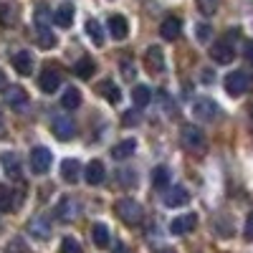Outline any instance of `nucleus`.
<instances>
[{
  "label": "nucleus",
  "mask_w": 253,
  "mask_h": 253,
  "mask_svg": "<svg viewBox=\"0 0 253 253\" xmlns=\"http://www.w3.org/2000/svg\"><path fill=\"white\" fill-rule=\"evenodd\" d=\"M91 241H94L96 248H107L109 246V228L104 225V223H96L91 228Z\"/></svg>",
  "instance_id": "obj_25"
},
{
  "label": "nucleus",
  "mask_w": 253,
  "mask_h": 253,
  "mask_svg": "<svg viewBox=\"0 0 253 253\" xmlns=\"http://www.w3.org/2000/svg\"><path fill=\"white\" fill-rule=\"evenodd\" d=\"M144 63H147V69H150L152 74H160L165 69V53H162V48L150 46L147 53H144Z\"/></svg>",
  "instance_id": "obj_16"
},
{
  "label": "nucleus",
  "mask_w": 253,
  "mask_h": 253,
  "mask_svg": "<svg viewBox=\"0 0 253 253\" xmlns=\"http://www.w3.org/2000/svg\"><path fill=\"white\" fill-rule=\"evenodd\" d=\"M86 33H89V38H91V43L94 46H104V28H101V23L99 20H86Z\"/></svg>",
  "instance_id": "obj_29"
},
{
  "label": "nucleus",
  "mask_w": 253,
  "mask_h": 253,
  "mask_svg": "<svg viewBox=\"0 0 253 253\" xmlns=\"http://www.w3.org/2000/svg\"><path fill=\"white\" fill-rule=\"evenodd\" d=\"M51 129H53V134H56L61 142H69V139L74 137V119L66 117V114H58V117L53 119V124H51Z\"/></svg>",
  "instance_id": "obj_9"
},
{
  "label": "nucleus",
  "mask_w": 253,
  "mask_h": 253,
  "mask_svg": "<svg viewBox=\"0 0 253 253\" xmlns=\"http://www.w3.org/2000/svg\"><path fill=\"white\" fill-rule=\"evenodd\" d=\"M20 203L15 200V195L10 193V187H5V185H0V210L3 213H10V210H15Z\"/></svg>",
  "instance_id": "obj_26"
},
{
  "label": "nucleus",
  "mask_w": 253,
  "mask_h": 253,
  "mask_svg": "<svg viewBox=\"0 0 253 253\" xmlns=\"http://www.w3.org/2000/svg\"><path fill=\"white\" fill-rule=\"evenodd\" d=\"M61 177L74 185V182L81 177V165H79V160H63V162H61Z\"/></svg>",
  "instance_id": "obj_24"
},
{
  "label": "nucleus",
  "mask_w": 253,
  "mask_h": 253,
  "mask_svg": "<svg viewBox=\"0 0 253 253\" xmlns=\"http://www.w3.org/2000/svg\"><path fill=\"white\" fill-rule=\"evenodd\" d=\"M61 253H81V243L74 236H66L61 241Z\"/></svg>",
  "instance_id": "obj_35"
},
{
  "label": "nucleus",
  "mask_w": 253,
  "mask_h": 253,
  "mask_svg": "<svg viewBox=\"0 0 253 253\" xmlns=\"http://www.w3.org/2000/svg\"><path fill=\"white\" fill-rule=\"evenodd\" d=\"M137 152V139H122L112 147V157L114 160H129Z\"/></svg>",
  "instance_id": "obj_21"
},
{
  "label": "nucleus",
  "mask_w": 253,
  "mask_h": 253,
  "mask_svg": "<svg viewBox=\"0 0 253 253\" xmlns=\"http://www.w3.org/2000/svg\"><path fill=\"white\" fill-rule=\"evenodd\" d=\"M243 56L248 63H253V41H246V46H243Z\"/></svg>",
  "instance_id": "obj_42"
},
{
  "label": "nucleus",
  "mask_w": 253,
  "mask_h": 253,
  "mask_svg": "<svg viewBox=\"0 0 253 253\" xmlns=\"http://www.w3.org/2000/svg\"><path fill=\"white\" fill-rule=\"evenodd\" d=\"M36 41H38V46L46 48V51L56 46V36L51 33V28H36Z\"/></svg>",
  "instance_id": "obj_30"
},
{
  "label": "nucleus",
  "mask_w": 253,
  "mask_h": 253,
  "mask_svg": "<svg viewBox=\"0 0 253 253\" xmlns=\"http://www.w3.org/2000/svg\"><path fill=\"white\" fill-rule=\"evenodd\" d=\"M180 31H182V20L180 18H165L162 20V26H160V36L165 38V41H175L177 36H180Z\"/></svg>",
  "instance_id": "obj_20"
},
{
  "label": "nucleus",
  "mask_w": 253,
  "mask_h": 253,
  "mask_svg": "<svg viewBox=\"0 0 253 253\" xmlns=\"http://www.w3.org/2000/svg\"><path fill=\"white\" fill-rule=\"evenodd\" d=\"M132 101H134V107H147V104L152 101V89H150V86H144V84L134 86V91H132Z\"/></svg>",
  "instance_id": "obj_28"
},
{
  "label": "nucleus",
  "mask_w": 253,
  "mask_h": 253,
  "mask_svg": "<svg viewBox=\"0 0 253 253\" xmlns=\"http://www.w3.org/2000/svg\"><path fill=\"white\" fill-rule=\"evenodd\" d=\"M13 69L20 74V76H31L33 74V56L28 51H18L13 56Z\"/></svg>",
  "instance_id": "obj_19"
},
{
  "label": "nucleus",
  "mask_w": 253,
  "mask_h": 253,
  "mask_svg": "<svg viewBox=\"0 0 253 253\" xmlns=\"http://www.w3.org/2000/svg\"><path fill=\"white\" fill-rule=\"evenodd\" d=\"M74 5L71 3H61L56 10H53V20H56V23L61 26V28H69L71 23H74Z\"/></svg>",
  "instance_id": "obj_22"
},
{
  "label": "nucleus",
  "mask_w": 253,
  "mask_h": 253,
  "mask_svg": "<svg viewBox=\"0 0 253 253\" xmlns=\"http://www.w3.org/2000/svg\"><path fill=\"white\" fill-rule=\"evenodd\" d=\"M157 104L162 107V112H165V117H172L175 114V101H172V96L167 94V91H157Z\"/></svg>",
  "instance_id": "obj_32"
},
{
  "label": "nucleus",
  "mask_w": 253,
  "mask_h": 253,
  "mask_svg": "<svg viewBox=\"0 0 253 253\" xmlns=\"http://www.w3.org/2000/svg\"><path fill=\"white\" fill-rule=\"evenodd\" d=\"M0 165H3V170H5L8 177H13V180L23 177V167H20L18 155H13V152H0Z\"/></svg>",
  "instance_id": "obj_12"
},
{
  "label": "nucleus",
  "mask_w": 253,
  "mask_h": 253,
  "mask_svg": "<svg viewBox=\"0 0 253 253\" xmlns=\"http://www.w3.org/2000/svg\"><path fill=\"white\" fill-rule=\"evenodd\" d=\"M180 139H182V147L190 152H205L208 150V139L198 124H185L180 132Z\"/></svg>",
  "instance_id": "obj_1"
},
{
  "label": "nucleus",
  "mask_w": 253,
  "mask_h": 253,
  "mask_svg": "<svg viewBox=\"0 0 253 253\" xmlns=\"http://www.w3.org/2000/svg\"><path fill=\"white\" fill-rule=\"evenodd\" d=\"M96 91L107 99L109 104H119V99H122V91H119V86L114 81H99L96 84Z\"/></svg>",
  "instance_id": "obj_23"
},
{
  "label": "nucleus",
  "mask_w": 253,
  "mask_h": 253,
  "mask_svg": "<svg viewBox=\"0 0 253 253\" xmlns=\"http://www.w3.org/2000/svg\"><path fill=\"white\" fill-rule=\"evenodd\" d=\"M210 56H213L215 63H220V66H225V63H230L236 58V51H233V43L230 41H218V43L210 48Z\"/></svg>",
  "instance_id": "obj_10"
},
{
  "label": "nucleus",
  "mask_w": 253,
  "mask_h": 253,
  "mask_svg": "<svg viewBox=\"0 0 253 253\" xmlns=\"http://www.w3.org/2000/svg\"><path fill=\"white\" fill-rule=\"evenodd\" d=\"M112 253H129V248H126V246H124V243H117V246H114V251H112Z\"/></svg>",
  "instance_id": "obj_44"
},
{
  "label": "nucleus",
  "mask_w": 253,
  "mask_h": 253,
  "mask_svg": "<svg viewBox=\"0 0 253 253\" xmlns=\"http://www.w3.org/2000/svg\"><path fill=\"white\" fill-rule=\"evenodd\" d=\"M122 76H124V81H134V76H137L134 61H129V58H124V61H122Z\"/></svg>",
  "instance_id": "obj_37"
},
{
  "label": "nucleus",
  "mask_w": 253,
  "mask_h": 253,
  "mask_svg": "<svg viewBox=\"0 0 253 253\" xmlns=\"http://www.w3.org/2000/svg\"><path fill=\"white\" fill-rule=\"evenodd\" d=\"M26 230H28V236L36 238V241H48V238H51V225H48V220H46L43 215L31 218L28 225H26Z\"/></svg>",
  "instance_id": "obj_7"
},
{
  "label": "nucleus",
  "mask_w": 253,
  "mask_h": 253,
  "mask_svg": "<svg viewBox=\"0 0 253 253\" xmlns=\"http://www.w3.org/2000/svg\"><path fill=\"white\" fill-rule=\"evenodd\" d=\"M3 89H8V76L3 74V69H0V91Z\"/></svg>",
  "instance_id": "obj_43"
},
{
  "label": "nucleus",
  "mask_w": 253,
  "mask_h": 253,
  "mask_svg": "<svg viewBox=\"0 0 253 253\" xmlns=\"http://www.w3.org/2000/svg\"><path fill=\"white\" fill-rule=\"evenodd\" d=\"M167 182H170V170H167V167H155L152 170V185L155 187H167Z\"/></svg>",
  "instance_id": "obj_34"
},
{
  "label": "nucleus",
  "mask_w": 253,
  "mask_h": 253,
  "mask_svg": "<svg viewBox=\"0 0 253 253\" xmlns=\"http://www.w3.org/2000/svg\"><path fill=\"white\" fill-rule=\"evenodd\" d=\"M56 215H58V220H63V223L76 220V218L81 215V203H79V198L63 195V198L58 200V205H56Z\"/></svg>",
  "instance_id": "obj_4"
},
{
  "label": "nucleus",
  "mask_w": 253,
  "mask_h": 253,
  "mask_svg": "<svg viewBox=\"0 0 253 253\" xmlns=\"http://www.w3.org/2000/svg\"><path fill=\"white\" fill-rule=\"evenodd\" d=\"M114 210H117V215H119L126 225H137V223L142 220V205H139L137 200H132V198H122V200L114 205Z\"/></svg>",
  "instance_id": "obj_3"
},
{
  "label": "nucleus",
  "mask_w": 253,
  "mask_h": 253,
  "mask_svg": "<svg viewBox=\"0 0 253 253\" xmlns=\"http://www.w3.org/2000/svg\"><path fill=\"white\" fill-rule=\"evenodd\" d=\"M193 117H198L200 122H215L220 117V107L213 99H208V96L195 99L193 101Z\"/></svg>",
  "instance_id": "obj_5"
},
{
  "label": "nucleus",
  "mask_w": 253,
  "mask_h": 253,
  "mask_svg": "<svg viewBox=\"0 0 253 253\" xmlns=\"http://www.w3.org/2000/svg\"><path fill=\"white\" fill-rule=\"evenodd\" d=\"M210 36H213V28H210L208 23H198L195 26V38L200 41V43H208Z\"/></svg>",
  "instance_id": "obj_38"
},
{
  "label": "nucleus",
  "mask_w": 253,
  "mask_h": 253,
  "mask_svg": "<svg viewBox=\"0 0 253 253\" xmlns=\"http://www.w3.org/2000/svg\"><path fill=\"white\" fill-rule=\"evenodd\" d=\"M5 104L13 109H23L26 104H28V94L23 86H8L5 89Z\"/></svg>",
  "instance_id": "obj_15"
},
{
  "label": "nucleus",
  "mask_w": 253,
  "mask_h": 253,
  "mask_svg": "<svg viewBox=\"0 0 253 253\" xmlns=\"http://www.w3.org/2000/svg\"><path fill=\"white\" fill-rule=\"evenodd\" d=\"M162 203H165V208H182V205L190 203V193H187L185 187H170L165 193Z\"/></svg>",
  "instance_id": "obj_13"
},
{
  "label": "nucleus",
  "mask_w": 253,
  "mask_h": 253,
  "mask_svg": "<svg viewBox=\"0 0 253 253\" xmlns=\"http://www.w3.org/2000/svg\"><path fill=\"white\" fill-rule=\"evenodd\" d=\"M162 253H177V251H172V248H165Z\"/></svg>",
  "instance_id": "obj_45"
},
{
  "label": "nucleus",
  "mask_w": 253,
  "mask_h": 253,
  "mask_svg": "<svg viewBox=\"0 0 253 253\" xmlns=\"http://www.w3.org/2000/svg\"><path fill=\"white\" fill-rule=\"evenodd\" d=\"M84 180H86V185H91V187L101 185L104 182V165L99 160H91L86 165V170H84Z\"/></svg>",
  "instance_id": "obj_17"
},
{
  "label": "nucleus",
  "mask_w": 253,
  "mask_h": 253,
  "mask_svg": "<svg viewBox=\"0 0 253 253\" xmlns=\"http://www.w3.org/2000/svg\"><path fill=\"white\" fill-rule=\"evenodd\" d=\"M107 28H109L112 38H117V41H124L126 36H129V23H126V18H124V15H119V13L109 18Z\"/></svg>",
  "instance_id": "obj_14"
},
{
  "label": "nucleus",
  "mask_w": 253,
  "mask_h": 253,
  "mask_svg": "<svg viewBox=\"0 0 253 253\" xmlns=\"http://www.w3.org/2000/svg\"><path fill=\"white\" fill-rule=\"evenodd\" d=\"M198 225V215L195 213H185V215H177L172 223H170V230L175 236H187V233H193Z\"/></svg>",
  "instance_id": "obj_8"
},
{
  "label": "nucleus",
  "mask_w": 253,
  "mask_h": 253,
  "mask_svg": "<svg viewBox=\"0 0 253 253\" xmlns=\"http://www.w3.org/2000/svg\"><path fill=\"white\" fill-rule=\"evenodd\" d=\"M51 162H53V155H51L48 147H33V150H31V170L36 175L48 172Z\"/></svg>",
  "instance_id": "obj_6"
},
{
  "label": "nucleus",
  "mask_w": 253,
  "mask_h": 253,
  "mask_svg": "<svg viewBox=\"0 0 253 253\" xmlns=\"http://www.w3.org/2000/svg\"><path fill=\"white\" fill-rule=\"evenodd\" d=\"M119 177H122L119 182H122L124 187H132V185H134V172H132V170H122Z\"/></svg>",
  "instance_id": "obj_39"
},
{
  "label": "nucleus",
  "mask_w": 253,
  "mask_h": 253,
  "mask_svg": "<svg viewBox=\"0 0 253 253\" xmlns=\"http://www.w3.org/2000/svg\"><path fill=\"white\" fill-rule=\"evenodd\" d=\"M243 236L248 238V241H253V210L248 213V218H246V225H243Z\"/></svg>",
  "instance_id": "obj_41"
},
{
  "label": "nucleus",
  "mask_w": 253,
  "mask_h": 253,
  "mask_svg": "<svg viewBox=\"0 0 253 253\" xmlns=\"http://www.w3.org/2000/svg\"><path fill=\"white\" fill-rule=\"evenodd\" d=\"M15 23H18L15 8L10 3H0V26H3V28H13Z\"/></svg>",
  "instance_id": "obj_27"
},
{
  "label": "nucleus",
  "mask_w": 253,
  "mask_h": 253,
  "mask_svg": "<svg viewBox=\"0 0 253 253\" xmlns=\"http://www.w3.org/2000/svg\"><path fill=\"white\" fill-rule=\"evenodd\" d=\"M38 86L46 94H56V89L61 86V74L56 69H43L41 76H38Z\"/></svg>",
  "instance_id": "obj_11"
},
{
  "label": "nucleus",
  "mask_w": 253,
  "mask_h": 253,
  "mask_svg": "<svg viewBox=\"0 0 253 253\" xmlns=\"http://www.w3.org/2000/svg\"><path fill=\"white\" fill-rule=\"evenodd\" d=\"M94 69H96V66H94L91 58H81V61L76 63V76H79V79H91V76H94Z\"/></svg>",
  "instance_id": "obj_33"
},
{
  "label": "nucleus",
  "mask_w": 253,
  "mask_h": 253,
  "mask_svg": "<svg viewBox=\"0 0 253 253\" xmlns=\"http://www.w3.org/2000/svg\"><path fill=\"white\" fill-rule=\"evenodd\" d=\"M223 86H225V91L230 96H241V94H246L253 86V76L248 71H230L225 76V81H223Z\"/></svg>",
  "instance_id": "obj_2"
},
{
  "label": "nucleus",
  "mask_w": 253,
  "mask_h": 253,
  "mask_svg": "<svg viewBox=\"0 0 253 253\" xmlns=\"http://www.w3.org/2000/svg\"><path fill=\"white\" fill-rule=\"evenodd\" d=\"M195 5L203 15H213L218 10V0H195Z\"/></svg>",
  "instance_id": "obj_36"
},
{
  "label": "nucleus",
  "mask_w": 253,
  "mask_h": 253,
  "mask_svg": "<svg viewBox=\"0 0 253 253\" xmlns=\"http://www.w3.org/2000/svg\"><path fill=\"white\" fill-rule=\"evenodd\" d=\"M81 104V91L79 89H66L63 91V96H61V107L63 109H76Z\"/></svg>",
  "instance_id": "obj_31"
},
{
  "label": "nucleus",
  "mask_w": 253,
  "mask_h": 253,
  "mask_svg": "<svg viewBox=\"0 0 253 253\" xmlns=\"http://www.w3.org/2000/svg\"><path fill=\"white\" fill-rule=\"evenodd\" d=\"M33 23L36 28H48L53 23V10L48 8V3H38L33 8Z\"/></svg>",
  "instance_id": "obj_18"
},
{
  "label": "nucleus",
  "mask_w": 253,
  "mask_h": 253,
  "mask_svg": "<svg viewBox=\"0 0 253 253\" xmlns=\"http://www.w3.org/2000/svg\"><path fill=\"white\" fill-rule=\"evenodd\" d=\"M126 126H134L137 122H139V114H137V109H129V112H124V119H122Z\"/></svg>",
  "instance_id": "obj_40"
}]
</instances>
